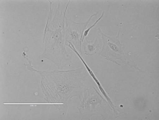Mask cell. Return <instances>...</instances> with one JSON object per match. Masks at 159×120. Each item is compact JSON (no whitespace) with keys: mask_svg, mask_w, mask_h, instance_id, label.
Wrapping results in <instances>:
<instances>
[{"mask_svg":"<svg viewBox=\"0 0 159 120\" xmlns=\"http://www.w3.org/2000/svg\"><path fill=\"white\" fill-rule=\"evenodd\" d=\"M22 56L28 60L27 64H24L28 70L38 73L42 77L41 88L48 104H53L60 111L65 113L72 97H78L81 100L82 94L87 90L84 84L86 79L82 74L84 68L72 70L39 71L33 68L31 60L25 53H22Z\"/></svg>","mask_w":159,"mask_h":120,"instance_id":"cell-1","label":"cell"},{"mask_svg":"<svg viewBox=\"0 0 159 120\" xmlns=\"http://www.w3.org/2000/svg\"><path fill=\"white\" fill-rule=\"evenodd\" d=\"M49 3L50 8L42 40L45 44V50L39 56V59H48L54 63L57 67L62 69L72 64V56L66 50L65 36V14L70 1L64 11L61 9V2H58L54 14L52 2H49Z\"/></svg>","mask_w":159,"mask_h":120,"instance_id":"cell-2","label":"cell"},{"mask_svg":"<svg viewBox=\"0 0 159 120\" xmlns=\"http://www.w3.org/2000/svg\"><path fill=\"white\" fill-rule=\"evenodd\" d=\"M81 119H90L95 115H101L103 119H107L112 108L107 100L97 91L94 86L87 88L80 105L77 107Z\"/></svg>","mask_w":159,"mask_h":120,"instance_id":"cell-3","label":"cell"},{"mask_svg":"<svg viewBox=\"0 0 159 120\" xmlns=\"http://www.w3.org/2000/svg\"><path fill=\"white\" fill-rule=\"evenodd\" d=\"M98 33L102 37L103 43L102 50L99 53V56H103L105 59H107L111 62H113L115 64H117L118 65H121V63H119L117 60H121L126 65L134 68L137 71L147 74L146 72L138 67L135 62L130 60L125 56L124 52H123V46L120 42V29L118 32L117 36L114 38L104 34L100 28H98Z\"/></svg>","mask_w":159,"mask_h":120,"instance_id":"cell-4","label":"cell"},{"mask_svg":"<svg viewBox=\"0 0 159 120\" xmlns=\"http://www.w3.org/2000/svg\"><path fill=\"white\" fill-rule=\"evenodd\" d=\"M98 14H99V12L95 13L88 19V21H86L85 22H82V23H77V22L72 21V19L65 18V43H66V45L69 44V45L74 46L75 49L79 51L80 54L82 53L81 44L84 41V33L86 30V28L92 19V18L96 17Z\"/></svg>","mask_w":159,"mask_h":120,"instance_id":"cell-5","label":"cell"},{"mask_svg":"<svg viewBox=\"0 0 159 120\" xmlns=\"http://www.w3.org/2000/svg\"><path fill=\"white\" fill-rule=\"evenodd\" d=\"M66 46H67V47H69V48H70V49H72V50H73V51H74L75 53H76V54L78 56H79V58L80 59V60H81L82 62H83L84 65V67H86V69H87L88 72H89V74H90V76L92 77V79L94 80V81L96 82V84H97V86H98V87H99V91H100V92H101L102 94H103V96H104V98L107 100V102H108L109 104H110V105H111V108H112V111H114V114H115V115H116V116L117 117V118H118V117H119V113H118L117 109H116V106H115L114 104H113V103H112L111 100V99L109 98V96H107V93L105 92V91H104V89H103V86H102L101 84H100V83H99V80H98V79L96 78V76H95L94 73H93V72H92V70H91L90 68H89V66H88V64H86V62H85L84 60H83V58H82V57H81V56H80V53H79V52H78L77 50H76V49H75L74 46H72V45H69V44H68V45H66Z\"/></svg>","mask_w":159,"mask_h":120,"instance_id":"cell-6","label":"cell"},{"mask_svg":"<svg viewBox=\"0 0 159 120\" xmlns=\"http://www.w3.org/2000/svg\"><path fill=\"white\" fill-rule=\"evenodd\" d=\"M81 48L83 49L85 55L88 56H92V55L96 54L99 52V43L98 38L93 42H89L87 38L82 42Z\"/></svg>","mask_w":159,"mask_h":120,"instance_id":"cell-7","label":"cell"}]
</instances>
